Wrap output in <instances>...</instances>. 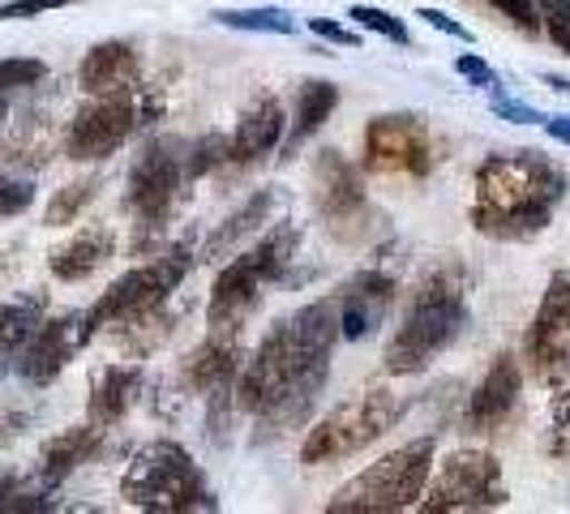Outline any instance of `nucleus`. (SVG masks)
Here are the masks:
<instances>
[{"instance_id": "obj_37", "label": "nucleus", "mask_w": 570, "mask_h": 514, "mask_svg": "<svg viewBox=\"0 0 570 514\" xmlns=\"http://www.w3.org/2000/svg\"><path fill=\"white\" fill-rule=\"evenodd\" d=\"M489 108H493V116L514 120V125H544V112L528 108V103H519V99H511V95H493V99H489Z\"/></svg>"}, {"instance_id": "obj_17", "label": "nucleus", "mask_w": 570, "mask_h": 514, "mask_svg": "<svg viewBox=\"0 0 570 514\" xmlns=\"http://www.w3.org/2000/svg\"><path fill=\"white\" fill-rule=\"evenodd\" d=\"M284 134H287V112L284 103H279V95H271V90L254 95L240 108L236 129H232L228 138V168H249L257 159H266L271 150H279Z\"/></svg>"}, {"instance_id": "obj_14", "label": "nucleus", "mask_w": 570, "mask_h": 514, "mask_svg": "<svg viewBox=\"0 0 570 514\" xmlns=\"http://www.w3.org/2000/svg\"><path fill=\"white\" fill-rule=\"evenodd\" d=\"M309 198H314V210L331 228H352V224L370 210L361 168L347 164L343 150H335V146H326V150L314 155V168H309Z\"/></svg>"}, {"instance_id": "obj_6", "label": "nucleus", "mask_w": 570, "mask_h": 514, "mask_svg": "<svg viewBox=\"0 0 570 514\" xmlns=\"http://www.w3.org/2000/svg\"><path fill=\"white\" fill-rule=\"evenodd\" d=\"M433 437H412L400 451L370 463L361 476L340 485L326 502V514H395L421 502L433 472Z\"/></svg>"}, {"instance_id": "obj_9", "label": "nucleus", "mask_w": 570, "mask_h": 514, "mask_svg": "<svg viewBox=\"0 0 570 514\" xmlns=\"http://www.w3.org/2000/svg\"><path fill=\"white\" fill-rule=\"evenodd\" d=\"M150 116H155V103L134 99V90L90 95V103L78 108V116L69 120L65 155L73 164H104V159H112L116 150L142 129Z\"/></svg>"}, {"instance_id": "obj_4", "label": "nucleus", "mask_w": 570, "mask_h": 514, "mask_svg": "<svg viewBox=\"0 0 570 514\" xmlns=\"http://www.w3.org/2000/svg\"><path fill=\"white\" fill-rule=\"evenodd\" d=\"M120 497L146 514H198L219 506L206 472L171 437H155L134 451L120 476Z\"/></svg>"}, {"instance_id": "obj_20", "label": "nucleus", "mask_w": 570, "mask_h": 514, "mask_svg": "<svg viewBox=\"0 0 570 514\" xmlns=\"http://www.w3.org/2000/svg\"><path fill=\"white\" fill-rule=\"evenodd\" d=\"M104 437H108V428L95 425V421H86V425H69V428H60L57 437H48V442H43V451H39V481H43V488L65 485L82 463L99 458Z\"/></svg>"}, {"instance_id": "obj_36", "label": "nucleus", "mask_w": 570, "mask_h": 514, "mask_svg": "<svg viewBox=\"0 0 570 514\" xmlns=\"http://www.w3.org/2000/svg\"><path fill=\"white\" fill-rule=\"evenodd\" d=\"M455 73L459 78H468L472 86H481V90H498V73H493V69H489V60H481L476 52L455 57Z\"/></svg>"}, {"instance_id": "obj_19", "label": "nucleus", "mask_w": 570, "mask_h": 514, "mask_svg": "<svg viewBox=\"0 0 570 514\" xmlns=\"http://www.w3.org/2000/svg\"><path fill=\"white\" fill-rule=\"evenodd\" d=\"M142 78V57L134 43L125 39H104L95 43L78 65V86L86 95H116V90H134Z\"/></svg>"}, {"instance_id": "obj_26", "label": "nucleus", "mask_w": 570, "mask_h": 514, "mask_svg": "<svg viewBox=\"0 0 570 514\" xmlns=\"http://www.w3.org/2000/svg\"><path fill=\"white\" fill-rule=\"evenodd\" d=\"M219 27L249 30V34H296V18L279 4H254V9H215Z\"/></svg>"}, {"instance_id": "obj_25", "label": "nucleus", "mask_w": 570, "mask_h": 514, "mask_svg": "<svg viewBox=\"0 0 570 514\" xmlns=\"http://www.w3.org/2000/svg\"><path fill=\"white\" fill-rule=\"evenodd\" d=\"M48 317V296L43 291H22L0 305V377L13 369L22 343L35 335V326Z\"/></svg>"}, {"instance_id": "obj_18", "label": "nucleus", "mask_w": 570, "mask_h": 514, "mask_svg": "<svg viewBox=\"0 0 570 514\" xmlns=\"http://www.w3.org/2000/svg\"><path fill=\"white\" fill-rule=\"evenodd\" d=\"M240 365H245L240 330H210V335L180 360V386H185L189 395H202V399L215 395V391H232Z\"/></svg>"}, {"instance_id": "obj_33", "label": "nucleus", "mask_w": 570, "mask_h": 514, "mask_svg": "<svg viewBox=\"0 0 570 514\" xmlns=\"http://www.w3.org/2000/svg\"><path fill=\"white\" fill-rule=\"evenodd\" d=\"M35 206V180L0 171V219H18Z\"/></svg>"}, {"instance_id": "obj_23", "label": "nucleus", "mask_w": 570, "mask_h": 514, "mask_svg": "<svg viewBox=\"0 0 570 514\" xmlns=\"http://www.w3.org/2000/svg\"><path fill=\"white\" fill-rule=\"evenodd\" d=\"M335 108H340V86L326 82V78H305L301 90H296V112L287 120V134L284 142H279V150H284L279 159H296V150L331 120Z\"/></svg>"}, {"instance_id": "obj_42", "label": "nucleus", "mask_w": 570, "mask_h": 514, "mask_svg": "<svg viewBox=\"0 0 570 514\" xmlns=\"http://www.w3.org/2000/svg\"><path fill=\"white\" fill-rule=\"evenodd\" d=\"M4 116H9V108H4V99H0V125H4Z\"/></svg>"}, {"instance_id": "obj_16", "label": "nucleus", "mask_w": 570, "mask_h": 514, "mask_svg": "<svg viewBox=\"0 0 570 514\" xmlns=\"http://www.w3.org/2000/svg\"><path fill=\"white\" fill-rule=\"evenodd\" d=\"M395 296H400V279L386 270V266H365L356 270L335 296V309H340V330L347 343L370 339L373 330L386 322V314L395 309Z\"/></svg>"}, {"instance_id": "obj_10", "label": "nucleus", "mask_w": 570, "mask_h": 514, "mask_svg": "<svg viewBox=\"0 0 570 514\" xmlns=\"http://www.w3.org/2000/svg\"><path fill=\"white\" fill-rule=\"evenodd\" d=\"M180 189H185V142L180 138H150L129 164L125 210L138 219L142 231L164 228Z\"/></svg>"}, {"instance_id": "obj_41", "label": "nucleus", "mask_w": 570, "mask_h": 514, "mask_svg": "<svg viewBox=\"0 0 570 514\" xmlns=\"http://www.w3.org/2000/svg\"><path fill=\"white\" fill-rule=\"evenodd\" d=\"M544 82L553 86V90H562V95H570V82H567V78H553V73H549V78H544Z\"/></svg>"}, {"instance_id": "obj_29", "label": "nucleus", "mask_w": 570, "mask_h": 514, "mask_svg": "<svg viewBox=\"0 0 570 514\" xmlns=\"http://www.w3.org/2000/svg\"><path fill=\"white\" fill-rule=\"evenodd\" d=\"M347 18H352V22H356L361 30H373V34H382L386 43L412 48V34H407V27H403V18L386 13V9H377V4H352V9H347Z\"/></svg>"}, {"instance_id": "obj_30", "label": "nucleus", "mask_w": 570, "mask_h": 514, "mask_svg": "<svg viewBox=\"0 0 570 514\" xmlns=\"http://www.w3.org/2000/svg\"><path fill=\"white\" fill-rule=\"evenodd\" d=\"M549 455L570 458V382L553 386V407H549Z\"/></svg>"}, {"instance_id": "obj_35", "label": "nucleus", "mask_w": 570, "mask_h": 514, "mask_svg": "<svg viewBox=\"0 0 570 514\" xmlns=\"http://www.w3.org/2000/svg\"><path fill=\"white\" fill-rule=\"evenodd\" d=\"M65 4H86V0H9V4H0V22H27V18L52 13Z\"/></svg>"}, {"instance_id": "obj_40", "label": "nucleus", "mask_w": 570, "mask_h": 514, "mask_svg": "<svg viewBox=\"0 0 570 514\" xmlns=\"http://www.w3.org/2000/svg\"><path fill=\"white\" fill-rule=\"evenodd\" d=\"M544 134H549L553 142L570 146V116H544Z\"/></svg>"}, {"instance_id": "obj_38", "label": "nucleus", "mask_w": 570, "mask_h": 514, "mask_svg": "<svg viewBox=\"0 0 570 514\" xmlns=\"http://www.w3.org/2000/svg\"><path fill=\"white\" fill-rule=\"evenodd\" d=\"M416 18H425V27L442 30V34H451V39H459V43H476V34L463 27V22H455L451 13H442V9H421Z\"/></svg>"}, {"instance_id": "obj_15", "label": "nucleus", "mask_w": 570, "mask_h": 514, "mask_svg": "<svg viewBox=\"0 0 570 514\" xmlns=\"http://www.w3.org/2000/svg\"><path fill=\"white\" fill-rule=\"evenodd\" d=\"M519 395H523V360L514 352H498L489 360L485 377L472 386V395L463 403V428L468 433H502L519 412Z\"/></svg>"}, {"instance_id": "obj_34", "label": "nucleus", "mask_w": 570, "mask_h": 514, "mask_svg": "<svg viewBox=\"0 0 570 514\" xmlns=\"http://www.w3.org/2000/svg\"><path fill=\"white\" fill-rule=\"evenodd\" d=\"M489 4H493V9H498V13L519 30V34H532V39L544 34L541 13H537V0H489Z\"/></svg>"}, {"instance_id": "obj_12", "label": "nucleus", "mask_w": 570, "mask_h": 514, "mask_svg": "<svg viewBox=\"0 0 570 514\" xmlns=\"http://www.w3.org/2000/svg\"><path fill=\"white\" fill-rule=\"evenodd\" d=\"M365 171L373 176H412L421 180L433 168V138L425 116L416 112H382L373 116L361 134Z\"/></svg>"}, {"instance_id": "obj_24", "label": "nucleus", "mask_w": 570, "mask_h": 514, "mask_svg": "<svg viewBox=\"0 0 570 514\" xmlns=\"http://www.w3.org/2000/svg\"><path fill=\"white\" fill-rule=\"evenodd\" d=\"M275 201H279V189H257L249 201H240L228 219L210 231V240L202 245V261H224V257H228L245 236H254V231L271 219Z\"/></svg>"}, {"instance_id": "obj_39", "label": "nucleus", "mask_w": 570, "mask_h": 514, "mask_svg": "<svg viewBox=\"0 0 570 514\" xmlns=\"http://www.w3.org/2000/svg\"><path fill=\"white\" fill-rule=\"evenodd\" d=\"M309 30H314L317 39H326V43H340V48H356L361 43L356 30H347L343 22H331V18H309Z\"/></svg>"}, {"instance_id": "obj_13", "label": "nucleus", "mask_w": 570, "mask_h": 514, "mask_svg": "<svg viewBox=\"0 0 570 514\" xmlns=\"http://www.w3.org/2000/svg\"><path fill=\"white\" fill-rule=\"evenodd\" d=\"M82 347H86L82 314L43 317V322L35 326V335L22 343V352H18V360H13V373H18L27 386L43 391V386H52L60 373L69 369V360H73Z\"/></svg>"}, {"instance_id": "obj_32", "label": "nucleus", "mask_w": 570, "mask_h": 514, "mask_svg": "<svg viewBox=\"0 0 570 514\" xmlns=\"http://www.w3.org/2000/svg\"><path fill=\"white\" fill-rule=\"evenodd\" d=\"M537 13H541V30L549 34V43L570 57V0H537Z\"/></svg>"}, {"instance_id": "obj_2", "label": "nucleus", "mask_w": 570, "mask_h": 514, "mask_svg": "<svg viewBox=\"0 0 570 514\" xmlns=\"http://www.w3.org/2000/svg\"><path fill=\"white\" fill-rule=\"evenodd\" d=\"M472 305H468V275L459 261L429 266L416 287L403 300V317L386 343L382 369L391 377H416L425 373L451 343L468 330Z\"/></svg>"}, {"instance_id": "obj_8", "label": "nucleus", "mask_w": 570, "mask_h": 514, "mask_svg": "<svg viewBox=\"0 0 570 514\" xmlns=\"http://www.w3.org/2000/svg\"><path fill=\"white\" fill-rule=\"evenodd\" d=\"M507 502H511V493H507V481H502L498 455L463 446L438 467V476L429 472V485L416 506L425 514H476L498 511Z\"/></svg>"}, {"instance_id": "obj_7", "label": "nucleus", "mask_w": 570, "mask_h": 514, "mask_svg": "<svg viewBox=\"0 0 570 514\" xmlns=\"http://www.w3.org/2000/svg\"><path fill=\"white\" fill-rule=\"evenodd\" d=\"M407 416V403L386 391V386H370V391H356L347 403L331 407L322 421H317L305 442H301V463L305 467H326V463H343V458L370 451L373 442H382L391 428Z\"/></svg>"}, {"instance_id": "obj_11", "label": "nucleus", "mask_w": 570, "mask_h": 514, "mask_svg": "<svg viewBox=\"0 0 570 514\" xmlns=\"http://www.w3.org/2000/svg\"><path fill=\"white\" fill-rule=\"evenodd\" d=\"M523 365L544 386L570 382V266L553 270L523 335Z\"/></svg>"}, {"instance_id": "obj_28", "label": "nucleus", "mask_w": 570, "mask_h": 514, "mask_svg": "<svg viewBox=\"0 0 570 514\" xmlns=\"http://www.w3.org/2000/svg\"><path fill=\"white\" fill-rule=\"evenodd\" d=\"M219 168H228V134H202L194 146H185V185Z\"/></svg>"}, {"instance_id": "obj_3", "label": "nucleus", "mask_w": 570, "mask_h": 514, "mask_svg": "<svg viewBox=\"0 0 570 514\" xmlns=\"http://www.w3.org/2000/svg\"><path fill=\"white\" fill-rule=\"evenodd\" d=\"M301 254V228L296 224H275L262 240H254L245 254H236L219 270L206 300V326L210 330H240L249 314L262 305V291L284 284Z\"/></svg>"}, {"instance_id": "obj_27", "label": "nucleus", "mask_w": 570, "mask_h": 514, "mask_svg": "<svg viewBox=\"0 0 570 514\" xmlns=\"http://www.w3.org/2000/svg\"><path fill=\"white\" fill-rule=\"evenodd\" d=\"M99 185H104V176H78V180H69L65 189H57V198L48 201L43 224H48V228H65V224H73L86 206L99 198Z\"/></svg>"}, {"instance_id": "obj_22", "label": "nucleus", "mask_w": 570, "mask_h": 514, "mask_svg": "<svg viewBox=\"0 0 570 514\" xmlns=\"http://www.w3.org/2000/svg\"><path fill=\"white\" fill-rule=\"evenodd\" d=\"M116 249V231L108 224H90V228L73 231L65 245H57L48 254V270L57 275L60 284H82L90 279Z\"/></svg>"}, {"instance_id": "obj_31", "label": "nucleus", "mask_w": 570, "mask_h": 514, "mask_svg": "<svg viewBox=\"0 0 570 514\" xmlns=\"http://www.w3.org/2000/svg\"><path fill=\"white\" fill-rule=\"evenodd\" d=\"M48 78V65L39 57H4L0 60V95L9 90H27Z\"/></svg>"}, {"instance_id": "obj_1", "label": "nucleus", "mask_w": 570, "mask_h": 514, "mask_svg": "<svg viewBox=\"0 0 570 514\" xmlns=\"http://www.w3.org/2000/svg\"><path fill=\"white\" fill-rule=\"evenodd\" d=\"M570 194V176L558 159H549L544 150H493L476 164L472 176V228L489 240H532L541 236L558 206Z\"/></svg>"}, {"instance_id": "obj_5", "label": "nucleus", "mask_w": 570, "mask_h": 514, "mask_svg": "<svg viewBox=\"0 0 570 514\" xmlns=\"http://www.w3.org/2000/svg\"><path fill=\"white\" fill-rule=\"evenodd\" d=\"M194 270V245L180 240L168 249H155L150 261L125 270L120 279L108 284V291L82 314V339L90 343L99 330L108 326H134L146 317L164 314V305L171 300V291L185 284V275Z\"/></svg>"}, {"instance_id": "obj_21", "label": "nucleus", "mask_w": 570, "mask_h": 514, "mask_svg": "<svg viewBox=\"0 0 570 514\" xmlns=\"http://www.w3.org/2000/svg\"><path fill=\"white\" fill-rule=\"evenodd\" d=\"M142 365H104L90 377V395H86V421L112 428L125 421V412L142 395Z\"/></svg>"}]
</instances>
